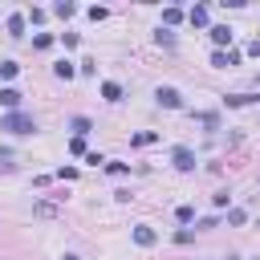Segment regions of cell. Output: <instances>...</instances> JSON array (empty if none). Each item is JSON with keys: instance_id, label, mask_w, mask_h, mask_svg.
I'll use <instances>...</instances> for the list:
<instances>
[{"instance_id": "cell-4", "label": "cell", "mask_w": 260, "mask_h": 260, "mask_svg": "<svg viewBox=\"0 0 260 260\" xmlns=\"http://www.w3.org/2000/svg\"><path fill=\"white\" fill-rule=\"evenodd\" d=\"M211 65L215 69H232V65H240V53L236 49H215L211 53Z\"/></svg>"}, {"instance_id": "cell-15", "label": "cell", "mask_w": 260, "mask_h": 260, "mask_svg": "<svg viewBox=\"0 0 260 260\" xmlns=\"http://www.w3.org/2000/svg\"><path fill=\"white\" fill-rule=\"evenodd\" d=\"M53 12L65 20V16H73V12H77V4H73V0H57V4H53Z\"/></svg>"}, {"instance_id": "cell-21", "label": "cell", "mask_w": 260, "mask_h": 260, "mask_svg": "<svg viewBox=\"0 0 260 260\" xmlns=\"http://www.w3.org/2000/svg\"><path fill=\"white\" fill-rule=\"evenodd\" d=\"M195 122H203V126H215V122H219V118H215V114H211V110H199V114H195Z\"/></svg>"}, {"instance_id": "cell-23", "label": "cell", "mask_w": 260, "mask_h": 260, "mask_svg": "<svg viewBox=\"0 0 260 260\" xmlns=\"http://www.w3.org/2000/svg\"><path fill=\"white\" fill-rule=\"evenodd\" d=\"M191 240H195L191 228H179V232H175V244H191Z\"/></svg>"}, {"instance_id": "cell-5", "label": "cell", "mask_w": 260, "mask_h": 260, "mask_svg": "<svg viewBox=\"0 0 260 260\" xmlns=\"http://www.w3.org/2000/svg\"><path fill=\"white\" fill-rule=\"evenodd\" d=\"M207 32H211V45H215V49H228V45H232V37H236L228 24H211Z\"/></svg>"}, {"instance_id": "cell-25", "label": "cell", "mask_w": 260, "mask_h": 260, "mask_svg": "<svg viewBox=\"0 0 260 260\" xmlns=\"http://www.w3.org/2000/svg\"><path fill=\"white\" fill-rule=\"evenodd\" d=\"M69 150L73 154H85V138H69Z\"/></svg>"}, {"instance_id": "cell-16", "label": "cell", "mask_w": 260, "mask_h": 260, "mask_svg": "<svg viewBox=\"0 0 260 260\" xmlns=\"http://www.w3.org/2000/svg\"><path fill=\"white\" fill-rule=\"evenodd\" d=\"M175 219H179V223H191V219H195V207H191V203H179V207H175Z\"/></svg>"}, {"instance_id": "cell-10", "label": "cell", "mask_w": 260, "mask_h": 260, "mask_svg": "<svg viewBox=\"0 0 260 260\" xmlns=\"http://www.w3.org/2000/svg\"><path fill=\"white\" fill-rule=\"evenodd\" d=\"M53 73H57L61 81H73V77H77V65H73V61H57V65H53Z\"/></svg>"}, {"instance_id": "cell-6", "label": "cell", "mask_w": 260, "mask_h": 260, "mask_svg": "<svg viewBox=\"0 0 260 260\" xmlns=\"http://www.w3.org/2000/svg\"><path fill=\"white\" fill-rule=\"evenodd\" d=\"M24 20H28L24 12H12V16L4 20V28H8V37H16V41H20V37H24Z\"/></svg>"}, {"instance_id": "cell-9", "label": "cell", "mask_w": 260, "mask_h": 260, "mask_svg": "<svg viewBox=\"0 0 260 260\" xmlns=\"http://www.w3.org/2000/svg\"><path fill=\"white\" fill-rule=\"evenodd\" d=\"M223 102H228L232 110H240V106H256V102H260V93H228Z\"/></svg>"}, {"instance_id": "cell-2", "label": "cell", "mask_w": 260, "mask_h": 260, "mask_svg": "<svg viewBox=\"0 0 260 260\" xmlns=\"http://www.w3.org/2000/svg\"><path fill=\"white\" fill-rule=\"evenodd\" d=\"M154 102L167 106V110H183V93H179L175 85H158V89H154Z\"/></svg>"}, {"instance_id": "cell-17", "label": "cell", "mask_w": 260, "mask_h": 260, "mask_svg": "<svg viewBox=\"0 0 260 260\" xmlns=\"http://www.w3.org/2000/svg\"><path fill=\"white\" fill-rule=\"evenodd\" d=\"M162 20H167V28H171V24H179V20H183V8H175V4H171V8H162Z\"/></svg>"}, {"instance_id": "cell-13", "label": "cell", "mask_w": 260, "mask_h": 260, "mask_svg": "<svg viewBox=\"0 0 260 260\" xmlns=\"http://www.w3.org/2000/svg\"><path fill=\"white\" fill-rule=\"evenodd\" d=\"M102 98L106 102H122V85L118 81H102Z\"/></svg>"}, {"instance_id": "cell-3", "label": "cell", "mask_w": 260, "mask_h": 260, "mask_svg": "<svg viewBox=\"0 0 260 260\" xmlns=\"http://www.w3.org/2000/svg\"><path fill=\"white\" fill-rule=\"evenodd\" d=\"M171 162H175V171H195V150L191 146H175L171 150Z\"/></svg>"}, {"instance_id": "cell-22", "label": "cell", "mask_w": 260, "mask_h": 260, "mask_svg": "<svg viewBox=\"0 0 260 260\" xmlns=\"http://www.w3.org/2000/svg\"><path fill=\"white\" fill-rule=\"evenodd\" d=\"M244 219H248V215H244V207H232V211H228V223H236V228H240Z\"/></svg>"}, {"instance_id": "cell-19", "label": "cell", "mask_w": 260, "mask_h": 260, "mask_svg": "<svg viewBox=\"0 0 260 260\" xmlns=\"http://www.w3.org/2000/svg\"><path fill=\"white\" fill-rule=\"evenodd\" d=\"M154 41H158V45H175V32H171V28H158Z\"/></svg>"}, {"instance_id": "cell-7", "label": "cell", "mask_w": 260, "mask_h": 260, "mask_svg": "<svg viewBox=\"0 0 260 260\" xmlns=\"http://www.w3.org/2000/svg\"><path fill=\"white\" fill-rule=\"evenodd\" d=\"M154 240H158V236H154L150 223H138V228H134V244H138V248H150Z\"/></svg>"}, {"instance_id": "cell-26", "label": "cell", "mask_w": 260, "mask_h": 260, "mask_svg": "<svg viewBox=\"0 0 260 260\" xmlns=\"http://www.w3.org/2000/svg\"><path fill=\"white\" fill-rule=\"evenodd\" d=\"M106 171H110V175H126L130 167H126V162H106Z\"/></svg>"}, {"instance_id": "cell-20", "label": "cell", "mask_w": 260, "mask_h": 260, "mask_svg": "<svg viewBox=\"0 0 260 260\" xmlns=\"http://www.w3.org/2000/svg\"><path fill=\"white\" fill-rule=\"evenodd\" d=\"M49 45H53L49 32H37V37H32V49H49Z\"/></svg>"}, {"instance_id": "cell-14", "label": "cell", "mask_w": 260, "mask_h": 260, "mask_svg": "<svg viewBox=\"0 0 260 260\" xmlns=\"http://www.w3.org/2000/svg\"><path fill=\"white\" fill-rule=\"evenodd\" d=\"M69 130H73V138H85V134L93 130V122H89V118H73V122H69Z\"/></svg>"}, {"instance_id": "cell-12", "label": "cell", "mask_w": 260, "mask_h": 260, "mask_svg": "<svg viewBox=\"0 0 260 260\" xmlns=\"http://www.w3.org/2000/svg\"><path fill=\"white\" fill-rule=\"evenodd\" d=\"M187 20H191L195 28H203V24H207V4H195V8L187 12Z\"/></svg>"}, {"instance_id": "cell-11", "label": "cell", "mask_w": 260, "mask_h": 260, "mask_svg": "<svg viewBox=\"0 0 260 260\" xmlns=\"http://www.w3.org/2000/svg\"><path fill=\"white\" fill-rule=\"evenodd\" d=\"M150 142H158V130H138V134H130V146H150Z\"/></svg>"}, {"instance_id": "cell-24", "label": "cell", "mask_w": 260, "mask_h": 260, "mask_svg": "<svg viewBox=\"0 0 260 260\" xmlns=\"http://www.w3.org/2000/svg\"><path fill=\"white\" fill-rule=\"evenodd\" d=\"M61 41H65V49H77V45H81V37H77V32H61Z\"/></svg>"}, {"instance_id": "cell-1", "label": "cell", "mask_w": 260, "mask_h": 260, "mask_svg": "<svg viewBox=\"0 0 260 260\" xmlns=\"http://www.w3.org/2000/svg\"><path fill=\"white\" fill-rule=\"evenodd\" d=\"M0 130H8V134H37V122L16 110V114H4L0 118Z\"/></svg>"}, {"instance_id": "cell-18", "label": "cell", "mask_w": 260, "mask_h": 260, "mask_svg": "<svg viewBox=\"0 0 260 260\" xmlns=\"http://www.w3.org/2000/svg\"><path fill=\"white\" fill-rule=\"evenodd\" d=\"M16 73H20V65H16V61H0V77H4V81H8V77H16Z\"/></svg>"}, {"instance_id": "cell-8", "label": "cell", "mask_w": 260, "mask_h": 260, "mask_svg": "<svg viewBox=\"0 0 260 260\" xmlns=\"http://www.w3.org/2000/svg\"><path fill=\"white\" fill-rule=\"evenodd\" d=\"M0 106H4L8 114H16V110H20V93H16L12 85H4V89H0Z\"/></svg>"}, {"instance_id": "cell-27", "label": "cell", "mask_w": 260, "mask_h": 260, "mask_svg": "<svg viewBox=\"0 0 260 260\" xmlns=\"http://www.w3.org/2000/svg\"><path fill=\"white\" fill-rule=\"evenodd\" d=\"M65 260H81V256H73V252H69V256H65Z\"/></svg>"}]
</instances>
